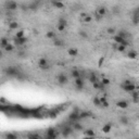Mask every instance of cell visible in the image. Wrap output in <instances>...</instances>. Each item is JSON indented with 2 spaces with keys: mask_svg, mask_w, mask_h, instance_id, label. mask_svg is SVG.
<instances>
[{
  "mask_svg": "<svg viewBox=\"0 0 139 139\" xmlns=\"http://www.w3.org/2000/svg\"><path fill=\"white\" fill-rule=\"evenodd\" d=\"M84 136L85 137H96V133H95V130L94 129H91V128H89V129H86L85 132H84Z\"/></svg>",
  "mask_w": 139,
  "mask_h": 139,
  "instance_id": "e0dca14e",
  "label": "cell"
},
{
  "mask_svg": "<svg viewBox=\"0 0 139 139\" xmlns=\"http://www.w3.org/2000/svg\"><path fill=\"white\" fill-rule=\"evenodd\" d=\"M121 88L123 89L124 91L126 92H133L134 90H136L137 89V86L135 85L134 83H129V84H121Z\"/></svg>",
  "mask_w": 139,
  "mask_h": 139,
  "instance_id": "277c9868",
  "label": "cell"
},
{
  "mask_svg": "<svg viewBox=\"0 0 139 139\" xmlns=\"http://www.w3.org/2000/svg\"><path fill=\"white\" fill-rule=\"evenodd\" d=\"M71 76H72V78H78V77H81L80 76V72L78 69H73L71 71Z\"/></svg>",
  "mask_w": 139,
  "mask_h": 139,
  "instance_id": "d6986e66",
  "label": "cell"
},
{
  "mask_svg": "<svg viewBox=\"0 0 139 139\" xmlns=\"http://www.w3.org/2000/svg\"><path fill=\"white\" fill-rule=\"evenodd\" d=\"M132 22H133V24H135V25H138V24H139V15H138V10H136L135 12H134V14H133Z\"/></svg>",
  "mask_w": 139,
  "mask_h": 139,
  "instance_id": "ffe728a7",
  "label": "cell"
},
{
  "mask_svg": "<svg viewBox=\"0 0 139 139\" xmlns=\"http://www.w3.org/2000/svg\"><path fill=\"white\" fill-rule=\"evenodd\" d=\"M46 37H47L48 39H56L57 34L53 31H48L47 33H46Z\"/></svg>",
  "mask_w": 139,
  "mask_h": 139,
  "instance_id": "484cf974",
  "label": "cell"
},
{
  "mask_svg": "<svg viewBox=\"0 0 139 139\" xmlns=\"http://www.w3.org/2000/svg\"><path fill=\"white\" fill-rule=\"evenodd\" d=\"M97 12L99 13V14L103 18L104 15H107V13H108V9H107L105 7H99V8L97 9Z\"/></svg>",
  "mask_w": 139,
  "mask_h": 139,
  "instance_id": "7402d4cb",
  "label": "cell"
},
{
  "mask_svg": "<svg viewBox=\"0 0 139 139\" xmlns=\"http://www.w3.org/2000/svg\"><path fill=\"white\" fill-rule=\"evenodd\" d=\"M66 26L67 25H65V24H61V23H58V25H57V28H58V31L59 32H64L65 31V28H66Z\"/></svg>",
  "mask_w": 139,
  "mask_h": 139,
  "instance_id": "836d02e7",
  "label": "cell"
},
{
  "mask_svg": "<svg viewBox=\"0 0 139 139\" xmlns=\"http://www.w3.org/2000/svg\"><path fill=\"white\" fill-rule=\"evenodd\" d=\"M92 102H94V104L96 105V107H101V100H100V97H95L94 100H92Z\"/></svg>",
  "mask_w": 139,
  "mask_h": 139,
  "instance_id": "1f68e13d",
  "label": "cell"
},
{
  "mask_svg": "<svg viewBox=\"0 0 139 139\" xmlns=\"http://www.w3.org/2000/svg\"><path fill=\"white\" fill-rule=\"evenodd\" d=\"M103 62H104V57H101V58L99 59V62H98V66L101 67L102 64H103Z\"/></svg>",
  "mask_w": 139,
  "mask_h": 139,
  "instance_id": "bcb514c9",
  "label": "cell"
},
{
  "mask_svg": "<svg viewBox=\"0 0 139 139\" xmlns=\"http://www.w3.org/2000/svg\"><path fill=\"white\" fill-rule=\"evenodd\" d=\"M3 50L5 51V52H12L13 50H14V46L12 45V43H9V45L7 46V47H5Z\"/></svg>",
  "mask_w": 139,
  "mask_h": 139,
  "instance_id": "e575fe53",
  "label": "cell"
},
{
  "mask_svg": "<svg viewBox=\"0 0 139 139\" xmlns=\"http://www.w3.org/2000/svg\"><path fill=\"white\" fill-rule=\"evenodd\" d=\"M119 123L122 125H127L128 124V119H127L126 116H122V118L119 119Z\"/></svg>",
  "mask_w": 139,
  "mask_h": 139,
  "instance_id": "f35d334b",
  "label": "cell"
},
{
  "mask_svg": "<svg viewBox=\"0 0 139 139\" xmlns=\"http://www.w3.org/2000/svg\"><path fill=\"white\" fill-rule=\"evenodd\" d=\"M38 65H39L40 69H42L45 71H47L49 69V62L46 58H40L39 60H38Z\"/></svg>",
  "mask_w": 139,
  "mask_h": 139,
  "instance_id": "ba28073f",
  "label": "cell"
},
{
  "mask_svg": "<svg viewBox=\"0 0 139 139\" xmlns=\"http://www.w3.org/2000/svg\"><path fill=\"white\" fill-rule=\"evenodd\" d=\"M112 40L115 43H121V45H124V46H126V47H128L129 46L128 40L125 39V38H123V37H121V36H119L118 34L112 35Z\"/></svg>",
  "mask_w": 139,
  "mask_h": 139,
  "instance_id": "3957f363",
  "label": "cell"
},
{
  "mask_svg": "<svg viewBox=\"0 0 139 139\" xmlns=\"http://www.w3.org/2000/svg\"><path fill=\"white\" fill-rule=\"evenodd\" d=\"M72 126H73V128H74V130H83L84 129V126L78 121L77 122H74Z\"/></svg>",
  "mask_w": 139,
  "mask_h": 139,
  "instance_id": "cb8c5ba5",
  "label": "cell"
},
{
  "mask_svg": "<svg viewBox=\"0 0 139 139\" xmlns=\"http://www.w3.org/2000/svg\"><path fill=\"white\" fill-rule=\"evenodd\" d=\"M100 100H101V107L103 108H109V102H108V100H107V97L105 96H103V97H100Z\"/></svg>",
  "mask_w": 139,
  "mask_h": 139,
  "instance_id": "4316f807",
  "label": "cell"
},
{
  "mask_svg": "<svg viewBox=\"0 0 139 139\" xmlns=\"http://www.w3.org/2000/svg\"><path fill=\"white\" fill-rule=\"evenodd\" d=\"M116 34L119 35V36H121V37H123V38H125V39H127V37H128V33H126L125 31H119V32H118Z\"/></svg>",
  "mask_w": 139,
  "mask_h": 139,
  "instance_id": "d590c367",
  "label": "cell"
},
{
  "mask_svg": "<svg viewBox=\"0 0 139 139\" xmlns=\"http://www.w3.org/2000/svg\"><path fill=\"white\" fill-rule=\"evenodd\" d=\"M57 80H58V83L60 85L63 86V85H66V84L69 83V77L65 74H59L57 76Z\"/></svg>",
  "mask_w": 139,
  "mask_h": 139,
  "instance_id": "52a82bcc",
  "label": "cell"
},
{
  "mask_svg": "<svg viewBox=\"0 0 139 139\" xmlns=\"http://www.w3.org/2000/svg\"><path fill=\"white\" fill-rule=\"evenodd\" d=\"M80 18H81V20H83L84 23H90V22L92 21V16L90 14H88V13H81Z\"/></svg>",
  "mask_w": 139,
  "mask_h": 139,
  "instance_id": "4fadbf2b",
  "label": "cell"
},
{
  "mask_svg": "<svg viewBox=\"0 0 139 139\" xmlns=\"http://www.w3.org/2000/svg\"><path fill=\"white\" fill-rule=\"evenodd\" d=\"M73 126H70V125H65L61 128V135L63 136V137H70V135L73 133Z\"/></svg>",
  "mask_w": 139,
  "mask_h": 139,
  "instance_id": "5b68a950",
  "label": "cell"
},
{
  "mask_svg": "<svg viewBox=\"0 0 139 139\" xmlns=\"http://www.w3.org/2000/svg\"><path fill=\"white\" fill-rule=\"evenodd\" d=\"M67 54H69L70 57L75 58V57L78 56V49L77 48H70L69 50H67Z\"/></svg>",
  "mask_w": 139,
  "mask_h": 139,
  "instance_id": "2e32d148",
  "label": "cell"
},
{
  "mask_svg": "<svg viewBox=\"0 0 139 139\" xmlns=\"http://www.w3.org/2000/svg\"><path fill=\"white\" fill-rule=\"evenodd\" d=\"M128 102L126 101V100H119L118 102H116V107L119 108V109H127L128 108Z\"/></svg>",
  "mask_w": 139,
  "mask_h": 139,
  "instance_id": "5bb4252c",
  "label": "cell"
},
{
  "mask_svg": "<svg viewBox=\"0 0 139 139\" xmlns=\"http://www.w3.org/2000/svg\"><path fill=\"white\" fill-rule=\"evenodd\" d=\"M126 49H127L126 46L121 45V43H116V50L119 52H126Z\"/></svg>",
  "mask_w": 139,
  "mask_h": 139,
  "instance_id": "83f0119b",
  "label": "cell"
},
{
  "mask_svg": "<svg viewBox=\"0 0 139 139\" xmlns=\"http://www.w3.org/2000/svg\"><path fill=\"white\" fill-rule=\"evenodd\" d=\"M58 23H61V24H65V25H67V21H66V19H64V18H60L59 21H58Z\"/></svg>",
  "mask_w": 139,
  "mask_h": 139,
  "instance_id": "f6af8a7d",
  "label": "cell"
},
{
  "mask_svg": "<svg viewBox=\"0 0 139 139\" xmlns=\"http://www.w3.org/2000/svg\"><path fill=\"white\" fill-rule=\"evenodd\" d=\"M27 138H29V139H40L41 137H40L38 134H29L28 136H27Z\"/></svg>",
  "mask_w": 139,
  "mask_h": 139,
  "instance_id": "60d3db41",
  "label": "cell"
},
{
  "mask_svg": "<svg viewBox=\"0 0 139 139\" xmlns=\"http://www.w3.org/2000/svg\"><path fill=\"white\" fill-rule=\"evenodd\" d=\"M28 9H31L32 11H36L38 9V3L37 2H33V3L28 5Z\"/></svg>",
  "mask_w": 139,
  "mask_h": 139,
  "instance_id": "74e56055",
  "label": "cell"
},
{
  "mask_svg": "<svg viewBox=\"0 0 139 139\" xmlns=\"http://www.w3.org/2000/svg\"><path fill=\"white\" fill-rule=\"evenodd\" d=\"M51 3H52V5L56 9H64L65 8V5L64 3L61 1V0H51Z\"/></svg>",
  "mask_w": 139,
  "mask_h": 139,
  "instance_id": "8fae6325",
  "label": "cell"
},
{
  "mask_svg": "<svg viewBox=\"0 0 139 139\" xmlns=\"http://www.w3.org/2000/svg\"><path fill=\"white\" fill-rule=\"evenodd\" d=\"M5 5H7V9L9 11H15V10H18V8H19V4L16 3L14 0H9Z\"/></svg>",
  "mask_w": 139,
  "mask_h": 139,
  "instance_id": "9c48e42d",
  "label": "cell"
},
{
  "mask_svg": "<svg viewBox=\"0 0 139 139\" xmlns=\"http://www.w3.org/2000/svg\"><path fill=\"white\" fill-rule=\"evenodd\" d=\"M19 27H20V24H19L18 22H15V21L10 22L9 23V28L10 29H18Z\"/></svg>",
  "mask_w": 139,
  "mask_h": 139,
  "instance_id": "f546056e",
  "label": "cell"
},
{
  "mask_svg": "<svg viewBox=\"0 0 139 139\" xmlns=\"http://www.w3.org/2000/svg\"><path fill=\"white\" fill-rule=\"evenodd\" d=\"M5 138L7 139H16L18 138V136H16L15 134H12V133H9V134L5 135Z\"/></svg>",
  "mask_w": 139,
  "mask_h": 139,
  "instance_id": "b9f144b4",
  "label": "cell"
},
{
  "mask_svg": "<svg viewBox=\"0 0 139 139\" xmlns=\"http://www.w3.org/2000/svg\"><path fill=\"white\" fill-rule=\"evenodd\" d=\"M22 37H25V32L22 29V31H18L15 34V38H22Z\"/></svg>",
  "mask_w": 139,
  "mask_h": 139,
  "instance_id": "8d00e7d4",
  "label": "cell"
},
{
  "mask_svg": "<svg viewBox=\"0 0 139 139\" xmlns=\"http://www.w3.org/2000/svg\"><path fill=\"white\" fill-rule=\"evenodd\" d=\"M92 87H94L95 89H97V90H101V89H103L105 86L101 83V80H98V81H96V83L92 84Z\"/></svg>",
  "mask_w": 139,
  "mask_h": 139,
  "instance_id": "44dd1931",
  "label": "cell"
},
{
  "mask_svg": "<svg viewBox=\"0 0 139 139\" xmlns=\"http://www.w3.org/2000/svg\"><path fill=\"white\" fill-rule=\"evenodd\" d=\"M69 121L74 123V122H77V121H80V115H79V110L77 108H75V110L73 112H71L69 114Z\"/></svg>",
  "mask_w": 139,
  "mask_h": 139,
  "instance_id": "7a4b0ae2",
  "label": "cell"
},
{
  "mask_svg": "<svg viewBox=\"0 0 139 139\" xmlns=\"http://www.w3.org/2000/svg\"><path fill=\"white\" fill-rule=\"evenodd\" d=\"M111 129H112V124H111V123L105 124L104 126L102 127V132L104 133V134H109V133L111 132Z\"/></svg>",
  "mask_w": 139,
  "mask_h": 139,
  "instance_id": "603a6c76",
  "label": "cell"
},
{
  "mask_svg": "<svg viewBox=\"0 0 139 139\" xmlns=\"http://www.w3.org/2000/svg\"><path fill=\"white\" fill-rule=\"evenodd\" d=\"M88 80L90 81L91 84H94V83H96V81H98L99 79H98V76L95 74V73H91V74L88 76Z\"/></svg>",
  "mask_w": 139,
  "mask_h": 139,
  "instance_id": "d4e9b609",
  "label": "cell"
},
{
  "mask_svg": "<svg viewBox=\"0 0 139 139\" xmlns=\"http://www.w3.org/2000/svg\"><path fill=\"white\" fill-rule=\"evenodd\" d=\"M95 16H96V19H97V20H101V18H102V16H101V15L99 14V13L97 12V11H96V13H95Z\"/></svg>",
  "mask_w": 139,
  "mask_h": 139,
  "instance_id": "7dc6e473",
  "label": "cell"
},
{
  "mask_svg": "<svg viewBox=\"0 0 139 139\" xmlns=\"http://www.w3.org/2000/svg\"><path fill=\"white\" fill-rule=\"evenodd\" d=\"M137 10H138V15H139V8H137Z\"/></svg>",
  "mask_w": 139,
  "mask_h": 139,
  "instance_id": "c3c4849f",
  "label": "cell"
},
{
  "mask_svg": "<svg viewBox=\"0 0 139 139\" xmlns=\"http://www.w3.org/2000/svg\"><path fill=\"white\" fill-rule=\"evenodd\" d=\"M0 43H1V47H2V49H4L8 45H9V40H8V38L2 37V38H1V42H0Z\"/></svg>",
  "mask_w": 139,
  "mask_h": 139,
  "instance_id": "4dcf8cb0",
  "label": "cell"
},
{
  "mask_svg": "<svg viewBox=\"0 0 139 139\" xmlns=\"http://www.w3.org/2000/svg\"><path fill=\"white\" fill-rule=\"evenodd\" d=\"M130 98H132L134 103H138L139 102V91L134 90L133 92H130Z\"/></svg>",
  "mask_w": 139,
  "mask_h": 139,
  "instance_id": "9a60e30c",
  "label": "cell"
},
{
  "mask_svg": "<svg viewBox=\"0 0 139 139\" xmlns=\"http://www.w3.org/2000/svg\"><path fill=\"white\" fill-rule=\"evenodd\" d=\"M79 115H80V119H86V118H89L91 115L90 112H87V111H84V112H79Z\"/></svg>",
  "mask_w": 139,
  "mask_h": 139,
  "instance_id": "d6a6232c",
  "label": "cell"
},
{
  "mask_svg": "<svg viewBox=\"0 0 139 139\" xmlns=\"http://www.w3.org/2000/svg\"><path fill=\"white\" fill-rule=\"evenodd\" d=\"M138 57V52L136 50H129L128 52H127V58L130 59V60H134Z\"/></svg>",
  "mask_w": 139,
  "mask_h": 139,
  "instance_id": "ac0fdd59",
  "label": "cell"
},
{
  "mask_svg": "<svg viewBox=\"0 0 139 139\" xmlns=\"http://www.w3.org/2000/svg\"><path fill=\"white\" fill-rule=\"evenodd\" d=\"M74 83H75V87H76L77 89L81 90V89L84 88V79H83L81 77L75 78V79H74Z\"/></svg>",
  "mask_w": 139,
  "mask_h": 139,
  "instance_id": "7c38bea8",
  "label": "cell"
},
{
  "mask_svg": "<svg viewBox=\"0 0 139 139\" xmlns=\"http://www.w3.org/2000/svg\"><path fill=\"white\" fill-rule=\"evenodd\" d=\"M4 73H5V75L9 76V77H18V76L20 75V71L15 66H8L7 69L4 70Z\"/></svg>",
  "mask_w": 139,
  "mask_h": 139,
  "instance_id": "6da1fadb",
  "label": "cell"
},
{
  "mask_svg": "<svg viewBox=\"0 0 139 139\" xmlns=\"http://www.w3.org/2000/svg\"><path fill=\"white\" fill-rule=\"evenodd\" d=\"M53 46H56V47H63L64 46V41L61 39H53Z\"/></svg>",
  "mask_w": 139,
  "mask_h": 139,
  "instance_id": "f1b7e54d",
  "label": "cell"
},
{
  "mask_svg": "<svg viewBox=\"0 0 139 139\" xmlns=\"http://www.w3.org/2000/svg\"><path fill=\"white\" fill-rule=\"evenodd\" d=\"M107 33L109 35H115L116 34V31L114 27H109V28H107Z\"/></svg>",
  "mask_w": 139,
  "mask_h": 139,
  "instance_id": "ab89813d",
  "label": "cell"
},
{
  "mask_svg": "<svg viewBox=\"0 0 139 139\" xmlns=\"http://www.w3.org/2000/svg\"><path fill=\"white\" fill-rule=\"evenodd\" d=\"M27 42V38L26 37H22V38H14V45L22 47Z\"/></svg>",
  "mask_w": 139,
  "mask_h": 139,
  "instance_id": "30bf717a",
  "label": "cell"
},
{
  "mask_svg": "<svg viewBox=\"0 0 139 139\" xmlns=\"http://www.w3.org/2000/svg\"><path fill=\"white\" fill-rule=\"evenodd\" d=\"M79 36L81 38H85V39H86V38H88V33L85 32V31H80L79 32Z\"/></svg>",
  "mask_w": 139,
  "mask_h": 139,
  "instance_id": "ee69618b",
  "label": "cell"
},
{
  "mask_svg": "<svg viewBox=\"0 0 139 139\" xmlns=\"http://www.w3.org/2000/svg\"><path fill=\"white\" fill-rule=\"evenodd\" d=\"M58 132H57V129L54 128V127H49L47 129V135H46V137L48 139H56L58 137Z\"/></svg>",
  "mask_w": 139,
  "mask_h": 139,
  "instance_id": "8992f818",
  "label": "cell"
},
{
  "mask_svg": "<svg viewBox=\"0 0 139 139\" xmlns=\"http://www.w3.org/2000/svg\"><path fill=\"white\" fill-rule=\"evenodd\" d=\"M101 83H102L104 86H109V85H110V79H109V78H107V77H103L102 79H101Z\"/></svg>",
  "mask_w": 139,
  "mask_h": 139,
  "instance_id": "7bdbcfd3",
  "label": "cell"
}]
</instances>
